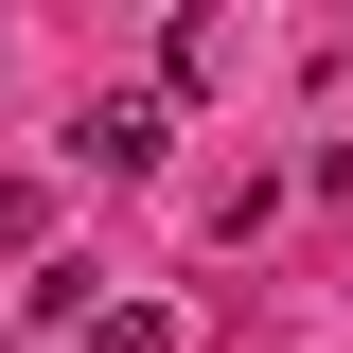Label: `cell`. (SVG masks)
Listing matches in <instances>:
<instances>
[{
  "mask_svg": "<svg viewBox=\"0 0 353 353\" xmlns=\"http://www.w3.org/2000/svg\"><path fill=\"white\" fill-rule=\"evenodd\" d=\"M71 159L88 176H159V88H106V106L71 124Z\"/></svg>",
  "mask_w": 353,
  "mask_h": 353,
  "instance_id": "6da1fadb",
  "label": "cell"
}]
</instances>
